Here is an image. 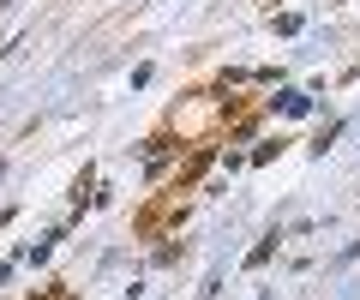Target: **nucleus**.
<instances>
[{"mask_svg": "<svg viewBox=\"0 0 360 300\" xmlns=\"http://www.w3.org/2000/svg\"><path fill=\"white\" fill-rule=\"evenodd\" d=\"M270 252H276V235H264V240H258V247H252V259H246V264H252V270H258V264H264Z\"/></svg>", "mask_w": 360, "mask_h": 300, "instance_id": "f03ea898", "label": "nucleus"}, {"mask_svg": "<svg viewBox=\"0 0 360 300\" xmlns=\"http://www.w3.org/2000/svg\"><path fill=\"white\" fill-rule=\"evenodd\" d=\"M210 157H217V150H210V144H205V150H198V157H193V169H186V186H193V181H198V174H205V169H210Z\"/></svg>", "mask_w": 360, "mask_h": 300, "instance_id": "f257e3e1", "label": "nucleus"}, {"mask_svg": "<svg viewBox=\"0 0 360 300\" xmlns=\"http://www.w3.org/2000/svg\"><path fill=\"white\" fill-rule=\"evenodd\" d=\"M0 6H6V0H0Z\"/></svg>", "mask_w": 360, "mask_h": 300, "instance_id": "7ed1b4c3", "label": "nucleus"}]
</instances>
